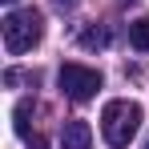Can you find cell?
Wrapping results in <instances>:
<instances>
[{"instance_id":"1","label":"cell","mask_w":149,"mask_h":149,"mask_svg":"<svg viewBox=\"0 0 149 149\" xmlns=\"http://www.w3.org/2000/svg\"><path fill=\"white\" fill-rule=\"evenodd\" d=\"M141 129V105L137 101H109L101 109V133L113 149H125Z\"/></svg>"},{"instance_id":"2","label":"cell","mask_w":149,"mask_h":149,"mask_svg":"<svg viewBox=\"0 0 149 149\" xmlns=\"http://www.w3.org/2000/svg\"><path fill=\"white\" fill-rule=\"evenodd\" d=\"M40 36H45V16L36 8H16V12L4 16V49L12 52V56L32 52L40 45Z\"/></svg>"},{"instance_id":"3","label":"cell","mask_w":149,"mask_h":149,"mask_svg":"<svg viewBox=\"0 0 149 149\" xmlns=\"http://www.w3.org/2000/svg\"><path fill=\"white\" fill-rule=\"evenodd\" d=\"M56 81H61V93H65L69 101H93L97 89H101V73L89 69V65H77V61L61 65Z\"/></svg>"},{"instance_id":"4","label":"cell","mask_w":149,"mask_h":149,"mask_svg":"<svg viewBox=\"0 0 149 149\" xmlns=\"http://www.w3.org/2000/svg\"><path fill=\"white\" fill-rule=\"evenodd\" d=\"M61 149H93V129L81 117H69L61 125Z\"/></svg>"},{"instance_id":"5","label":"cell","mask_w":149,"mask_h":149,"mask_svg":"<svg viewBox=\"0 0 149 149\" xmlns=\"http://www.w3.org/2000/svg\"><path fill=\"white\" fill-rule=\"evenodd\" d=\"M129 45L137 52H149V16H137V20L129 24Z\"/></svg>"},{"instance_id":"6","label":"cell","mask_w":149,"mask_h":149,"mask_svg":"<svg viewBox=\"0 0 149 149\" xmlns=\"http://www.w3.org/2000/svg\"><path fill=\"white\" fill-rule=\"evenodd\" d=\"M28 117H32V101H20V105L12 109V129H16L20 137H28Z\"/></svg>"},{"instance_id":"7","label":"cell","mask_w":149,"mask_h":149,"mask_svg":"<svg viewBox=\"0 0 149 149\" xmlns=\"http://www.w3.org/2000/svg\"><path fill=\"white\" fill-rule=\"evenodd\" d=\"M109 45V32L105 28H85L81 32V49H105Z\"/></svg>"},{"instance_id":"8","label":"cell","mask_w":149,"mask_h":149,"mask_svg":"<svg viewBox=\"0 0 149 149\" xmlns=\"http://www.w3.org/2000/svg\"><path fill=\"white\" fill-rule=\"evenodd\" d=\"M4 85H36V73H20V69H8Z\"/></svg>"},{"instance_id":"9","label":"cell","mask_w":149,"mask_h":149,"mask_svg":"<svg viewBox=\"0 0 149 149\" xmlns=\"http://www.w3.org/2000/svg\"><path fill=\"white\" fill-rule=\"evenodd\" d=\"M28 149H49V141H45L40 133H32V137H28Z\"/></svg>"},{"instance_id":"10","label":"cell","mask_w":149,"mask_h":149,"mask_svg":"<svg viewBox=\"0 0 149 149\" xmlns=\"http://www.w3.org/2000/svg\"><path fill=\"white\" fill-rule=\"evenodd\" d=\"M77 0H56V8H61V12H65V8H73Z\"/></svg>"},{"instance_id":"11","label":"cell","mask_w":149,"mask_h":149,"mask_svg":"<svg viewBox=\"0 0 149 149\" xmlns=\"http://www.w3.org/2000/svg\"><path fill=\"white\" fill-rule=\"evenodd\" d=\"M4 4H16V0H4Z\"/></svg>"},{"instance_id":"12","label":"cell","mask_w":149,"mask_h":149,"mask_svg":"<svg viewBox=\"0 0 149 149\" xmlns=\"http://www.w3.org/2000/svg\"><path fill=\"white\" fill-rule=\"evenodd\" d=\"M145 149H149V141H145Z\"/></svg>"}]
</instances>
